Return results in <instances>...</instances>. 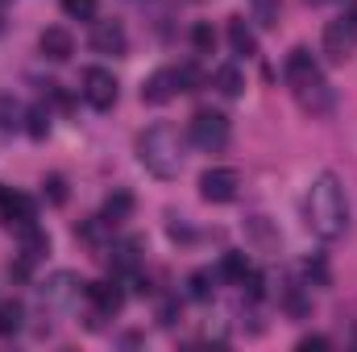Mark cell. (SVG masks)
I'll list each match as a JSON object with an SVG mask.
<instances>
[{
    "label": "cell",
    "mask_w": 357,
    "mask_h": 352,
    "mask_svg": "<svg viewBox=\"0 0 357 352\" xmlns=\"http://www.w3.org/2000/svg\"><path fill=\"white\" fill-rule=\"evenodd\" d=\"M91 50H96V54H112V58H121V54L129 50V33H125V25H121V21H91Z\"/></svg>",
    "instance_id": "9c48e42d"
},
{
    "label": "cell",
    "mask_w": 357,
    "mask_h": 352,
    "mask_svg": "<svg viewBox=\"0 0 357 352\" xmlns=\"http://www.w3.org/2000/svg\"><path fill=\"white\" fill-rule=\"evenodd\" d=\"M79 95L88 99V108H96V112H112L116 99H121V83L112 79V71L88 67V71L79 75Z\"/></svg>",
    "instance_id": "52a82bcc"
},
{
    "label": "cell",
    "mask_w": 357,
    "mask_h": 352,
    "mask_svg": "<svg viewBox=\"0 0 357 352\" xmlns=\"http://www.w3.org/2000/svg\"><path fill=\"white\" fill-rule=\"evenodd\" d=\"M137 162L162 182L178 178V170H183V133L175 125H150L146 133H137Z\"/></svg>",
    "instance_id": "3957f363"
},
{
    "label": "cell",
    "mask_w": 357,
    "mask_h": 352,
    "mask_svg": "<svg viewBox=\"0 0 357 352\" xmlns=\"http://www.w3.org/2000/svg\"><path fill=\"white\" fill-rule=\"evenodd\" d=\"M324 58L328 63H349L354 58V50H357V0L337 17V21H328L324 25Z\"/></svg>",
    "instance_id": "8992f818"
},
{
    "label": "cell",
    "mask_w": 357,
    "mask_h": 352,
    "mask_svg": "<svg viewBox=\"0 0 357 352\" xmlns=\"http://www.w3.org/2000/svg\"><path fill=\"white\" fill-rule=\"evenodd\" d=\"M212 88L220 91V95H229V99H237V95L245 91V75H241V67H237V63L216 67V71H212Z\"/></svg>",
    "instance_id": "2e32d148"
},
{
    "label": "cell",
    "mask_w": 357,
    "mask_h": 352,
    "mask_svg": "<svg viewBox=\"0 0 357 352\" xmlns=\"http://www.w3.org/2000/svg\"><path fill=\"white\" fill-rule=\"evenodd\" d=\"M187 137H191L195 150L220 154V150L229 145V137H233V125H229V116H225L220 108H195L191 120H187Z\"/></svg>",
    "instance_id": "277c9868"
},
{
    "label": "cell",
    "mask_w": 357,
    "mask_h": 352,
    "mask_svg": "<svg viewBox=\"0 0 357 352\" xmlns=\"http://www.w3.org/2000/svg\"><path fill=\"white\" fill-rule=\"evenodd\" d=\"M63 13H67L71 21H96L100 0H63Z\"/></svg>",
    "instance_id": "7402d4cb"
},
{
    "label": "cell",
    "mask_w": 357,
    "mask_h": 352,
    "mask_svg": "<svg viewBox=\"0 0 357 352\" xmlns=\"http://www.w3.org/2000/svg\"><path fill=\"white\" fill-rule=\"evenodd\" d=\"M250 269H254V265H250V257H245V253H237V249H233V253H225V257H220V269H216V273H220V278H225V282H237V286H241V282H245V273H250Z\"/></svg>",
    "instance_id": "ffe728a7"
},
{
    "label": "cell",
    "mask_w": 357,
    "mask_h": 352,
    "mask_svg": "<svg viewBox=\"0 0 357 352\" xmlns=\"http://www.w3.org/2000/svg\"><path fill=\"white\" fill-rule=\"evenodd\" d=\"M25 328V307L17 298H4L0 303V336H17Z\"/></svg>",
    "instance_id": "d6986e66"
},
{
    "label": "cell",
    "mask_w": 357,
    "mask_h": 352,
    "mask_svg": "<svg viewBox=\"0 0 357 352\" xmlns=\"http://www.w3.org/2000/svg\"><path fill=\"white\" fill-rule=\"evenodd\" d=\"M303 4H328V0H303Z\"/></svg>",
    "instance_id": "83f0119b"
},
{
    "label": "cell",
    "mask_w": 357,
    "mask_h": 352,
    "mask_svg": "<svg viewBox=\"0 0 357 352\" xmlns=\"http://www.w3.org/2000/svg\"><path fill=\"white\" fill-rule=\"evenodd\" d=\"M237 191H241V175L233 166H212V170L199 175V195L208 203H233Z\"/></svg>",
    "instance_id": "ba28073f"
},
{
    "label": "cell",
    "mask_w": 357,
    "mask_h": 352,
    "mask_svg": "<svg viewBox=\"0 0 357 352\" xmlns=\"http://www.w3.org/2000/svg\"><path fill=\"white\" fill-rule=\"evenodd\" d=\"M250 4H254V21H258V25H266V29L278 25V13H282L278 0H250Z\"/></svg>",
    "instance_id": "cb8c5ba5"
},
{
    "label": "cell",
    "mask_w": 357,
    "mask_h": 352,
    "mask_svg": "<svg viewBox=\"0 0 357 352\" xmlns=\"http://www.w3.org/2000/svg\"><path fill=\"white\" fill-rule=\"evenodd\" d=\"M84 294H88L96 315H116L125 307V290L116 282H84Z\"/></svg>",
    "instance_id": "30bf717a"
},
{
    "label": "cell",
    "mask_w": 357,
    "mask_h": 352,
    "mask_svg": "<svg viewBox=\"0 0 357 352\" xmlns=\"http://www.w3.org/2000/svg\"><path fill=\"white\" fill-rule=\"evenodd\" d=\"M25 120H29V125H25V129H29V137H38V141H42V137L50 133V112H46V104H33V108L25 112Z\"/></svg>",
    "instance_id": "44dd1931"
},
{
    "label": "cell",
    "mask_w": 357,
    "mask_h": 352,
    "mask_svg": "<svg viewBox=\"0 0 357 352\" xmlns=\"http://www.w3.org/2000/svg\"><path fill=\"white\" fill-rule=\"evenodd\" d=\"M282 79H287V88H291V95H295V104H299L307 116H328V112H333L337 91H333L328 75H324V67L316 63V54H312L307 46H295V50L287 54V63H282Z\"/></svg>",
    "instance_id": "7a4b0ae2"
},
{
    "label": "cell",
    "mask_w": 357,
    "mask_h": 352,
    "mask_svg": "<svg viewBox=\"0 0 357 352\" xmlns=\"http://www.w3.org/2000/svg\"><path fill=\"white\" fill-rule=\"evenodd\" d=\"M328 344H333L328 336H303V340H299V352H312V349H328Z\"/></svg>",
    "instance_id": "4316f807"
},
{
    "label": "cell",
    "mask_w": 357,
    "mask_h": 352,
    "mask_svg": "<svg viewBox=\"0 0 357 352\" xmlns=\"http://www.w3.org/2000/svg\"><path fill=\"white\" fill-rule=\"evenodd\" d=\"M191 46H195L199 54H212V50H216V29H212L208 21H195V29H191Z\"/></svg>",
    "instance_id": "603a6c76"
},
{
    "label": "cell",
    "mask_w": 357,
    "mask_h": 352,
    "mask_svg": "<svg viewBox=\"0 0 357 352\" xmlns=\"http://www.w3.org/2000/svg\"><path fill=\"white\" fill-rule=\"evenodd\" d=\"M129 211H133V195L129 191H112L108 199H104V211L96 216L104 228H116L121 220H129Z\"/></svg>",
    "instance_id": "9a60e30c"
},
{
    "label": "cell",
    "mask_w": 357,
    "mask_h": 352,
    "mask_svg": "<svg viewBox=\"0 0 357 352\" xmlns=\"http://www.w3.org/2000/svg\"><path fill=\"white\" fill-rule=\"evenodd\" d=\"M79 286H84V282H79L75 273H54V278H50V286H42V294H46V298H54V303H67V298H75V294H79Z\"/></svg>",
    "instance_id": "e0dca14e"
},
{
    "label": "cell",
    "mask_w": 357,
    "mask_h": 352,
    "mask_svg": "<svg viewBox=\"0 0 357 352\" xmlns=\"http://www.w3.org/2000/svg\"><path fill=\"white\" fill-rule=\"evenodd\" d=\"M46 186H50V203H63V199H67V186H63V178L59 175L46 178Z\"/></svg>",
    "instance_id": "484cf974"
},
{
    "label": "cell",
    "mask_w": 357,
    "mask_h": 352,
    "mask_svg": "<svg viewBox=\"0 0 357 352\" xmlns=\"http://www.w3.org/2000/svg\"><path fill=\"white\" fill-rule=\"evenodd\" d=\"M303 224L316 241H341L345 228H349V199H345V186L333 170L316 175L307 182V195H303Z\"/></svg>",
    "instance_id": "6da1fadb"
},
{
    "label": "cell",
    "mask_w": 357,
    "mask_h": 352,
    "mask_svg": "<svg viewBox=\"0 0 357 352\" xmlns=\"http://www.w3.org/2000/svg\"><path fill=\"white\" fill-rule=\"evenodd\" d=\"M17 116H21V108H17L13 99H0V129H17V125H21Z\"/></svg>",
    "instance_id": "d4e9b609"
},
{
    "label": "cell",
    "mask_w": 357,
    "mask_h": 352,
    "mask_svg": "<svg viewBox=\"0 0 357 352\" xmlns=\"http://www.w3.org/2000/svg\"><path fill=\"white\" fill-rule=\"evenodd\" d=\"M216 278H220V273H212V269H195V273L187 278V294H191L195 303H208V298L216 294Z\"/></svg>",
    "instance_id": "ac0fdd59"
},
{
    "label": "cell",
    "mask_w": 357,
    "mask_h": 352,
    "mask_svg": "<svg viewBox=\"0 0 357 352\" xmlns=\"http://www.w3.org/2000/svg\"><path fill=\"white\" fill-rule=\"evenodd\" d=\"M0 216L8 220V224H33V216H38V207H33V199L29 195H21V191H4L0 186Z\"/></svg>",
    "instance_id": "7c38bea8"
},
{
    "label": "cell",
    "mask_w": 357,
    "mask_h": 352,
    "mask_svg": "<svg viewBox=\"0 0 357 352\" xmlns=\"http://www.w3.org/2000/svg\"><path fill=\"white\" fill-rule=\"evenodd\" d=\"M229 46L241 58H254L258 54V33L245 25V17H229Z\"/></svg>",
    "instance_id": "5bb4252c"
},
{
    "label": "cell",
    "mask_w": 357,
    "mask_h": 352,
    "mask_svg": "<svg viewBox=\"0 0 357 352\" xmlns=\"http://www.w3.org/2000/svg\"><path fill=\"white\" fill-rule=\"evenodd\" d=\"M199 88V75H195V67L191 63H183V67H158L146 83H142V104H167V99H175L178 91H195Z\"/></svg>",
    "instance_id": "5b68a950"
},
{
    "label": "cell",
    "mask_w": 357,
    "mask_h": 352,
    "mask_svg": "<svg viewBox=\"0 0 357 352\" xmlns=\"http://www.w3.org/2000/svg\"><path fill=\"white\" fill-rule=\"evenodd\" d=\"M38 50H42V58H50V63H67V58L75 54V38H71L63 25H46L42 38H38Z\"/></svg>",
    "instance_id": "8fae6325"
},
{
    "label": "cell",
    "mask_w": 357,
    "mask_h": 352,
    "mask_svg": "<svg viewBox=\"0 0 357 352\" xmlns=\"http://www.w3.org/2000/svg\"><path fill=\"white\" fill-rule=\"evenodd\" d=\"M108 262H112V269L116 273H137L142 269V241H116L112 249H108Z\"/></svg>",
    "instance_id": "4fadbf2b"
}]
</instances>
